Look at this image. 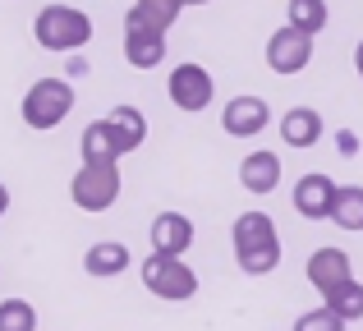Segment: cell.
Wrapping results in <instances>:
<instances>
[{
  "label": "cell",
  "instance_id": "1",
  "mask_svg": "<svg viewBox=\"0 0 363 331\" xmlns=\"http://www.w3.org/2000/svg\"><path fill=\"white\" fill-rule=\"evenodd\" d=\"M235 258L248 276H267L281 267V235L267 212H240L235 216Z\"/></svg>",
  "mask_w": 363,
  "mask_h": 331
},
{
  "label": "cell",
  "instance_id": "2",
  "mask_svg": "<svg viewBox=\"0 0 363 331\" xmlns=\"http://www.w3.org/2000/svg\"><path fill=\"white\" fill-rule=\"evenodd\" d=\"M33 37L46 51H79L92 42V18L74 5H46L33 23Z\"/></svg>",
  "mask_w": 363,
  "mask_h": 331
},
{
  "label": "cell",
  "instance_id": "3",
  "mask_svg": "<svg viewBox=\"0 0 363 331\" xmlns=\"http://www.w3.org/2000/svg\"><path fill=\"white\" fill-rule=\"evenodd\" d=\"M69 111H74L69 79H37L33 88H28V97H23V125L46 134V129L65 125V120H69Z\"/></svg>",
  "mask_w": 363,
  "mask_h": 331
},
{
  "label": "cell",
  "instance_id": "4",
  "mask_svg": "<svg viewBox=\"0 0 363 331\" xmlns=\"http://www.w3.org/2000/svg\"><path fill=\"white\" fill-rule=\"evenodd\" d=\"M143 286L157 299H194L198 295V271L189 267L184 258H166V253H152L143 258Z\"/></svg>",
  "mask_w": 363,
  "mask_h": 331
},
{
  "label": "cell",
  "instance_id": "5",
  "mask_svg": "<svg viewBox=\"0 0 363 331\" xmlns=\"http://www.w3.org/2000/svg\"><path fill=\"white\" fill-rule=\"evenodd\" d=\"M69 198L83 207V212H106L111 203L120 198V162L111 166H79V175H74L69 184Z\"/></svg>",
  "mask_w": 363,
  "mask_h": 331
},
{
  "label": "cell",
  "instance_id": "6",
  "mask_svg": "<svg viewBox=\"0 0 363 331\" xmlns=\"http://www.w3.org/2000/svg\"><path fill=\"white\" fill-rule=\"evenodd\" d=\"M166 92H170V101H175L179 111H207L212 106V97H216V83H212V74L203 69V64H175V74H170V83H166Z\"/></svg>",
  "mask_w": 363,
  "mask_h": 331
},
{
  "label": "cell",
  "instance_id": "7",
  "mask_svg": "<svg viewBox=\"0 0 363 331\" xmlns=\"http://www.w3.org/2000/svg\"><path fill=\"white\" fill-rule=\"evenodd\" d=\"M308 60H313V37H303L299 28L285 23L267 37V64H272V74H299Z\"/></svg>",
  "mask_w": 363,
  "mask_h": 331
},
{
  "label": "cell",
  "instance_id": "8",
  "mask_svg": "<svg viewBox=\"0 0 363 331\" xmlns=\"http://www.w3.org/2000/svg\"><path fill=\"white\" fill-rule=\"evenodd\" d=\"M272 125V106H267L262 97H230L221 111V129L230 138H253L262 134V129Z\"/></svg>",
  "mask_w": 363,
  "mask_h": 331
},
{
  "label": "cell",
  "instance_id": "9",
  "mask_svg": "<svg viewBox=\"0 0 363 331\" xmlns=\"http://www.w3.org/2000/svg\"><path fill=\"white\" fill-rule=\"evenodd\" d=\"M336 193H340V189L331 184L327 175L313 170V175H303L299 184H294V212L308 216V221H327L331 207H336Z\"/></svg>",
  "mask_w": 363,
  "mask_h": 331
},
{
  "label": "cell",
  "instance_id": "10",
  "mask_svg": "<svg viewBox=\"0 0 363 331\" xmlns=\"http://www.w3.org/2000/svg\"><path fill=\"white\" fill-rule=\"evenodd\" d=\"M194 244V221L184 212H157L152 216V249L166 253V258H179Z\"/></svg>",
  "mask_w": 363,
  "mask_h": 331
},
{
  "label": "cell",
  "instance_id": "11",
  "mask_svg": "<svg viewBox=\"0 0 363 331\" xmlns=\"http://www.w3.org/2000/svg\"><path fill=\"white\" fill-rule=\"evenodd\" d=\"M308 281L322 290V295H331V290L350 286V281H354L350 253H345V249H318V253L308 258Z\"/></svg>",
  "mask_w": 363,
  "mask_h": 331
},
{
  "label": "cell",
  "instance_id": "12",
  "mask_svg": "<svg viewBox=\"0 0 363 331\" xmlns=\"http://www.w3.org/2000/svg\"><path fill=\"white\" fill-rule=\"evenodd\" d=\"M240 184L248 193H272L281 184V157L276 152H248L240 162Z\"/></svg>",
  "mask_w": 363,
  "mask_h": 331
},
{
  "label": "cell",
  "instance_id": "13",
  "mask_svg": "<svg viewBox=\"0 0 363 331\" xmlns=\"http://www.w3.org/2000/svg\"><path fill=\"white\" fill-rule=\"evenodd\" d=\"M106 125H111V138H116L120 157L133 152V147H143V138H147V120H143L138 106H116L106 116Z\"/></svg>",
  "mask_w": 363,
  "mask_h": 331
},
{
  "label": "cell",
  "instance_id": "14",
  "mask_svg": "<svg viewBox=\"0 0 363 331\" xmlns=\"http://www.w3.org/2000/svg\"><path fill=\"white\" fill-rule=\"evenodd\" d=\"M281 138H285V147H313L322 138V116L313 106H294V111H285V120H281Z\"/></svg>",
  "mask_w": 363,
  "mask_h": 331
},
{
  "label": "cell",
  "instance_id": "15",
  "mask_svg": "<svg viewBox=\"0 0 363 331\" xmlns=\"http://www.w3.org/2000/svg\"><path fill=\"white\" fill-rule=\"evenodd\" d=\"M124 60L133 69H157L166 60V37L157 33H124Z\"/></svg>",
  "mask_w": 363,
  "mask_h": 331
},
{
  "label": "cell",
  "instance_id": "16",
  "mask_svg": "<svg viewBox=\"0 0 363 331\" xmlns=\"http://www.w3.org/2000/svg\"><path fill=\"white\" fill-rule=\"evenodd\" d=\"M124 267H129V249H124V244H116V240L92 244L88 258H83V271H88V276H120Z\"/></svg>",
  "mask_w": 363,
  "mask_h": 331
},
{
  "label": "cell",
  "instance_id": "17",
  "mask_svg": "<svg viewBox=\"0 0 363 331\" xmlns=\"http://www.w3.org/2000/svg\"><path fill=\"white\" fill-rule=\"evenodd\" d=\"M327 0H285V23L299 28L303 37H318L327 28Z\"/></svg>",
  "mask_w": 363,
  "mask_h": 331
},
{
  "label": "cell",
  "instance_id": "18",
  "mask_svg": "<svg viewBox=\"0 0 363 331\" xmlns=\"http://www.w3.org/2000/svg\"><path fill=\"white\" fill-rule=\"evenodd\" d=\"M83 162H88V166L120 162V147H116V138H111V125H106V120H97V125L83 129Z\"/></svg>",
  "mask_w": 363,
  "mask_h": 331
},
{
  "label": "cell",
  "instance_id": "19",
  "mask_svg": "<svg viewBox=\"0 0 363 331\" xmlns=\"http://www.w3.org/2000/svg\"><path fill=\"white\" fill-rule=\"evenodd\" d=\"M175 18H179L175 9H157V5H133L129 14H124V33H157V37H166Z\"/></svg>",
  "mask_w": 363,
  "mask_h": 331
},
{
  "label": "cell",
  "instance_id": "20",
  "mask_svg": "<svg viewBox=\"0 0 363 331\" xmlns=\"http://www.w3.org/2000/svg\"><path fill=\"white\" fill-rule=\"evenodd\" d=\"M331 221L340 225V230H363V189L359 184H345L336 193V207H331Z\"/></svg>",
  "mask_w": 363,
  "mask_h": 331
},
{
  "label": "cell",
  "instance_id": "21",
  "mask_svg": "<svg viewBox=\"0 0 363 331\" xmlns=\"http://www.w3.org/2000/svg\"><path fill=\"white\" fill-rule=\"evenodd\" d=\"M322 299H327V308L336 318H345V322H359V318H363V286H359V281H350V286L331 290V295H322Z\"/></svg>",
  "mask_w": 363,
  "mask_h": 331
},
{
  "label": "cell",
  "instance_id": "22",
  "mask_svg": "<svg viewBox=\"0 0 363 331\" xmlns=\"http://www.w3.org/2000/svg\"><path fill=\"white\" fill-rule=\"evenodd\" d=\"M0 331H37V308L28 299H0Z\"/></svg>",
  "mask_w": 363,
  "mask_h": 331
},
{
  "label": "cell",
  "instance_id": "23",
  "mask_svg": "<svg viewBox=\"0 0 363 331\" xmlns=\"http://www.w3.org/2000/svg\"><path fill=\"white\" fill-rule=\"evenodd\" d=\"M294 331H345V318H336L322 304V308H313V313H303L299 322H294Z\"/></svg>",
  "mask_w": 363,
  "mask_h": 331
},
{
  "label": "cell",
  "instance_id": "24",
  "mask_svg": "<svg viewBox=\"0 0 363 331\" xmlns=\"http://www.w3.org/2000/svg\"><path fill=\"white\" fill-rule=\"evenodd\" d=\"M138 5H157V9H175V14H179V9H184V5H179V0H138Z\"/></svg>",
  "mask_w": 363,
  "mask_h": 331
},
{
  "label": "cell",
  "instance_id": "25",
  "mask_svg": "<svg viewBox=\"0 0 363 331\" xmlns=\"http://www.w3.org/2000/svg\"><path fill=\"white\" fill-rule=\"evenodd\" d=\"M5 207H9V189L0 184V216H5Z\"/></svg>",
  "mask_w": 363,
  "mask_h": 331
},
{
  "label": "cell",
  "instance_id": "26",
  "mask_svg": "<svg viewBox=\"0 0 363 331\" xmlns=\"http://www.w3.org/2000/svg\"><path fill=\"white\" fill-rule=\"evenodd\" d=\"M354 64H359V79H363V42L354 46Z\"/></svg>",
  "mask_w": 363,
  "mask_h": 331
},
{
  "label": "cell",
  "instance_id": "27",
  "mask_svg": "<svg viewBox=\"0 0 363 331\" xmlns=\"http://www.w3.org/2000/svg\"><path fill=\"white\" fill-rule=\"evenodd\" d=\"M179 5H207V0H179Z\"/></svg>",
  "mask_w": 363,
  "mask_h": 331
}]
</instances>
